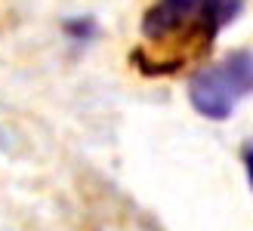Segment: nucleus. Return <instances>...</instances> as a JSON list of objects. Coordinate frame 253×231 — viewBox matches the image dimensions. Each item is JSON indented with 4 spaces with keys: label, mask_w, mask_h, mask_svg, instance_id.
Instances as JSON below:
<instances>
[{
    "label": "nucleus",
    "mask_w": 253,
    "mask_h": 231,
    "mask_svg": "<svg viewBox=\"0 0 253 231\" xmlns=\"http://www.w3.org/2000/svg\"><path fill=\"white\" fill-rule=\"evenodd\" d=\"M253 96V53L235 49L225 59L201 68L188 80V102L207 120H229L238 102Z\"/></svg>",
    "instance_id": "f03ea898"
},
{
    "label": "nucleus",
    "mask_w": 253,
    "mask_h": 231,
    "mask_svg": "<svg viewBox=\"0 0 253 231\" xmlns=\"http://www.w3.org/2000/svg\"><path fill=\"white\" fill-rule=\"evenodd\" d=\"M238 12L241 0H158L142 16V34L151 43L185 40L204 49Z\"/></svg>",
    "instance_id": "f257e3e1"
},
{
    "label": "nucleus",
    "mask_w": 253,
    "mask_h": 231,
    "mask_svg": "<svg viewBox=\"0 0 253 231\" xmlns=\"http://www.w3.org/2000/svg\"><path fill=\"white\" fill-rule=\"evenodd\" d=\"M241 160H244V170H247V182H250V188H253V142H247V145H244Z\"/></svg>",
    "instance_id": "20e7f679"
},
{
    "label": "nucleus",
    "mask_w": 253,
    "mask_h": 231,
    "mask_svg": "<svg viewBox=\"0 0 253 231\" xmlns=\"http://www.w3.org/2000/svg\"><path fill=\"white\" fill-rule=\"evenodd\" d=\"M65 34L78 37V40H90V37L96 34V22L93 19H68L65 22Z\"/></svg>",
    "instance_id": "7ed1b4c3"
}]
</instances>
